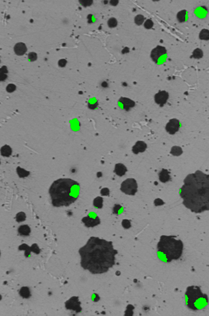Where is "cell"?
Returning <instances> with one entry per match:
<instances>
[{"label":"cell","mask_w":209,"mask_h":316,"mask_svg":"<svg viewBox=\"0 0 209 316\" xmlns=\"http://www.w3.org/2000/svg\"><path fill=\"white\" fill-rule=\"evenodd\" d=\"M81 266L93 275L105 273L116 263L117 250L112 242L98 237H91L86 244L79 249Z\"/></svg>","instance_id":"obj_1"},{"label":"cell","mask_w":209,"mask_h":316,"mask_svg":"<svg viewBox=\"0 0 209 316\" xmlns=\"http://www.w3.org/2000/svg\"><path fill=\"white\" fill-rule=\"evenodd\" d=\"M179 195L183 204L191 211L201 213L209 210V174L201 170L188 174Z\"/></svg>","instance_id":"obj_2"},{"label":"cell","mask_w":209,"mask_h":316,"mask_svg":"<svg viewBox=\"0 0 209 316\" xmlns=\"http://www.w3.org/2000/svg\"><path fill=\"white\" fill-rule=\"evenodd\" d=\"M49 193L53 206L67 207L77 199L80 193V185L70 178L58 179L51 185Z\"/></svg>","instance_id":"obj_3"},{"label":"cell","mask_w":209,"mask_h":316,"mask_svg":"<svg viewBox=\"0 0 209 316\" xmlns=\"http://www.w3.org/2000/svg\"><path fill=\"white\" fill-rule=\"evenodd\" d=\"M174 236L162 235L157 244L158 257L161 261L170 263L182 257L183 244L181 239H176Z\"/></svg>","instance_id":"obj_4"},{"label":"cell","mask_w":209,"mask_h":316,"mask_svg":"<svg viewBox=\"0 0 209 316\" xmlns=\"http://www.w3.org/2000/svg\"><path fill=\"white\" fill-rule=\"evenodd\" d=\"M185 297L187 306L193 311L203 309L208 304L207 295L202 292L199 286H188L186 289Z\"/></svg>","instance_id":"obj_5"},{"label":"cell","mask_w":209,"mask_h":316,"mask_svg":"<svg viewBox=\"0 0 209 316\" xmlns=\"http://www.w3.org/2000/svg\"><path fill=\"white\" fill-rule=\"evenodd\" d=\"M121 191L129 195H135L137 192L138 185L134 178H128L121 184Z\"/></svg>","instance_id":"obj_6"},{"label":"cell","mask_w":209,"mask_h":316,"mask_svg":"<svg viewBox=\"0 0 209 316\" xmlns=\"http://www.w3.org/2000/svg\"><path fill=\"white\" fill-rule=\"evenodd\" d=\"M167 56V50L165 47L161 46H157L154 48L150 54V57L153 61L157 64L162 63L166 60V57Z\"/></svg>","instance_id":"obj_7"},{"label":"cell","mask_w":209,"mask_h":316,"mask_svg":"<svg viewBox=\"0 0 209 316\" xmlns=\"http://www.w3.org/2000/svg\"><path fill=\"white\" fill-rule=\"evenodd\" d=\"M82 222L85 224L86 227L91 228L95 227L97 226V225L100 224V219L95 213H91L88 214V216L82 218Z\"/></svg>","instance_id":"obj_8"},{"label":"cell","mask_w":209,"mask_h":316,"mask_svg":"<svg viewBox=\"0 0 209 316\" xmlns=\"http://www.w3.org/2000/svg\"><path fill=\"white\" fill-rule=\"evenodd\" d=\"M67 310L75 311L77 313H79L82 311L81 307V302L79 301L78 296H73L69 300H68L65 304Z\"/></svg>","instance_id":"obj_9"},{"label":"cell","mask_w":209,"mask_h":316,"mask_svg":"<svg viewBox=\"0 0 209 316\" xmlns=\"http://www.w3.org/2000/svg\"><path fill=\"white\" fill-rule=\"evenodd\" d=\"M180 127H181V123L178 119H171L166 125V130L168 133L174 135L178 132Z\"/></svg>","instance_id":"obj_10"},{"label":"cell","mask_w":209,"mask_h":316,"mask_svg":"<svg viewBox=\"0 0 209 316\" xmlns=\"http://www.w3.org/2000/svg\"><path fill=\"white\" fill-rule=\"evenodd\" d=\"M169 99V94L165 90H162L156 93L154 95V101L157 104L160 106H163L167 103Z\"/></svg>","instance_id":"obj_11"},{"label":"cell","mask_w":209,"mask_h":316,"mask_svg":"<svg viewBox=\"0 0 209 316\" xmlns=\"http://www.w3.org/2000/svg\"><path fill=\"white\" fill-rule=\"evenodd\" d=\"M19 250H25L24 256L26 257H28L31 256V252H33L37 254H39L40 252V249H39L38 246L37 244H32V246L31 247H29L28 245L23 244L19 247Z\"/></svg>","instance_id":"obj_12"},{"label":"cell","mask_w":209,"mask_h":316,"mask_svg":"<svg viewBox=\"0 0 209 316\" xmlns=\"http://www.w3.org/2000/svg\"><path fill=\"white\" fill-rule=\"evenodd\" d=\"M118 103L119 105H120V106L126 111H129L131 108L135 107V103L134 101L125 97L120 98Z\"/></svg>","instance_id":"obj_13"},{"label":"cell","mask_w":209,"mask_h":316,"mask_svg":"<svg viewBox=\"0 0 209 316\" xmlns=\"http://www.w3.org/2000/svg\"><path fill=\"white\" fill-rule=\"evenodd\" d=\"M147 148V145L146 143L142 141H139L135 143L132 148V151L134 154H139L140 152H145Z\"/></svg>","instance_id":"obj_14"},{"label":"cell","mask_w":209,"mask_h":316,"mask_svg":"<svg viewBox=\"0 0 209 316\" xmlns=\"http://www.w3.org/2000/svg\"><path fill=\"white\" fill-rule=\"evenodd\" d=\"M27 48L24 43L18 42L14 46V52L17 56H23L27 52Z\"/></svg>","instance_id":"obj_15"},{"label":"cell","mask_w":209,"mask_h":316,"mask_svg":"<svg viewBox=\"0 0 209 316\" xmlns=\"http://www.w3.org/2000/svg\"><path fill=\"white\" fill-rule=\"evenodd\" d=\"M127 169L126 168V166L121 164V163H118L115 165V168H114V172L116 173L117 176H124L125 173L127 172Z\"/></svg>","instance_id":"obj_16"},{"label":"cell","mask_w":209,"mask_h":316,"mask_svg":"<svg viewBox=\"0 0 209 316\" xmlns=\"http://www.w3.org/2000/svg\"><path fill=\"white\" fill-rule=\"evenodd\" d=\"M160 181L162 183H166L171 180V176L170 172L166 169H162L159 173Z\"/></svg>","instance_id":"obj_17"},{"label":"cell","mask_w":209,"mask_h":316,"mask_svg":"<svg viewBox=\"0 0 209 316\" xmlns=\"http://www.w3.org/2000/svg\"><path fill=\"white\" fill-rule=\"evenodd\" d=\"M31 232V228L27 224L21 225V226H20L19 227V228H18V232H19V234L21 236H29Z\"/></svg>","instance_id":"obj_18"},{"label":"cell","mask_w":209,"mask_h":316,"mask_svg":"<svg viewBox=\"0 0 209 316\" xmlns=\"http://www.w3.org/2000/svg\"><path fill=\"white\" fill-rule=\"evenodd\" d=\"M19 295L23 298H29L31 296V293L29 288L27 287V286H23V287L21 288L19 290Z\"/></svg>","instance_id":"obj_19"},{"label":"cell","mask_w":209,"mask_h":316,"mask_svg":"<svg viewBox=\"0 0 209 316\" xmlns=\"http://www.w3.org/2000/svg\"><path fill=\"white\" fill-rule=\"evenodd\" d=\"M1 154L3 157H9L12 154V148L9 145H5L1 148Z\"/></svg>","instance_id":"obj_20"},{"label":"cell","mask_w":209,"mask_h":316,"mask_svg":"<svg viewBox=\"0 0 209 316\" xmlns=\"http://www.w3.org/2000/svg\"><path fill=\"white\" fill-rule=\"evenodd\" d=\"M177 19L179 23H184L187 19V11L186 10H182L177 14Z\"/></svg>","instance_id":"obj_21"},{"label":"cell","mask_w":209,"mask_h":316,"mask_svg":"<svg viewBox=\"0 0 209 316\" xmlns=\"http://www.w3.org/2000/svg\"><path fill=\"white\" fill-rule=\"evenodd\" d=\"M93 205L95 208L102 209L103 207V198L102 197H97L93 201Z\"/></svg>","instance_id":"obj_22"},{"label":"cell","mask_w":209,"mask_h":316,"mask_svg":"<svg viewBox=\"0 0 209 316\" xmlns=\"http://www.w3.org/2000/svg\"><path fill=\"white\" fill-rule=\"evenodd\" d=\"M8 73V67L5 66V65L4 66H2L1 67V70H0V79H1V81H5V80L8 78V75H7Z\"/></svg>","instance_id":"obj_23"},{"label":"cell","mask_w":209,"mask_h":316,"mask_svg":"<svg viewBox=\"0 0 209 316\" xmlns=\"http://www.w3.org/2000/svg\"><path fill=\"white\" fill-rule=\"evenodd\" d=\"M199 38L202 41H209V31L208 29H203L200 32Z\"/></svg>","instance_id":"obj_24"},{"label":"cell","mask_w":209,"mask_h":316,"mask_svg":"<svg viewBox=\"0 0 209 316\" xmlns=\"http://www.w3.org/2000/svg\"><path fill=\"white\" fill-rule=\"evenodd\" d=\"M17 172L20 178L27 177L29 176L30 174V172L27 171V170H25L23 168H21L19 166H18L17 168Z\"/></svg>","instance_id":"obj_25"},{"label":"cell","mask_w":209,"mask_h":316,"mask_svg":"<svg viewBox=\"0 0 209 316\" xmlns=\"http://www.w3.org/2000/svg\"><path fill=\"white\" fill-rule=\"evenodd\" d=\"M170 153L174 156H179L183 153L182 148L178 146H174L171 148Z\"/></svg>","instance_id":"obj_26"},{"label":"cell","mask_w":209,"mask_h":316,"mask_svg":"<svg viewBox=\"0 0 209 316\" xmlns=\"http://www.w3.org/2000/svg\"><path fill=\"white\" fill-rule=\"evenodd\" d=\"M193 57L195 59H201L203 57V52L200 48H197L193 52Z\"/></svg>","instance_id":"obj_27"},{"label":"cell","mask_w":209,"mask_h":316,"mask_svg":"<svg viewBox=\"0 0 209 316\" xmlns=\"http://www.w3.org/2000/svg\"><path fill=\"white\" fill-rule=\"evenodd\" d=\"M15 219L17 223L23 222V221L26 220V214L24 212H19V213L17 214Z\"/></svg>","instance_id":"obj_28"},{"label":"cell","mask_w":209,"mask_h":316,"mask_svg":"<svg viewBox=\"0 0 209 316\" xmlns=\"http://www.w3.org/2000/svg\"><path fill=\"white\" fill-rule=\"evenodd\" d=\"M144 21H145V17L142 15H138L135 17V23L138 26L141 25L144 23Z\"/></svg>","instance_id":"obj_29"},{"label":"cell","mask_w":209,"mask_h":316,"mask_svg":"<svg viewBox=\"0 0 209 316\" xmlns=\"http://www.w3.org/2000/svg\"><path fill=\"white\" fill-rule=\"evenodd\" d=\"M108 25L110 28H115L117 25V21L114 17H111L108 21Z\"/></svg>","instance_id":"obj_30"},{"label":"cell","mask_w":209,"mask_h":316,"mask_svg":"<svg viewBox=\"0 0 209 316\" xmlns=\"http://www.w3.org/2000/svg\"><path fill=\"white\" fill-rule=\"evenodd\" d=\"M123 211V207L120 205H115L113 208V213L116 215H119Z\"/></svg>","instance_id":"obj_31"},{"label":"cell","mask_w":209,"mask_h":316,"mask_svg":"<svg viewBox=\"0 0 209 316\" xmlns=\"http://www.w3.org/2000/svg\"><path fill=\"white\" fill-rule=\"evenodd\" d=\"M28 60H29L30 61H34L37 60L38 58V56L37 53L35 52H31L28 54Z\"/></svg>","instance_id":"obj_32"},{"label":"cell","mask_w":209,"mask_h":316,"mask_svg":"<svg viewBox=\"0 0 209 316\" xmlns=\"http://www.w3.org/2000/svg\"><path fill=\"white\" fill-rule=\"evenodd\" d=\"M153 25H154V23H153V21L151 19H147L145 22V23H144V27H145V28L146 29L151 28L153 27Z\"/></svg>","instance_id":"obj_33"},{"label":"cell","mask_w":209,"mask_h":316,"mask_svg":"<svg viewBox=\"0 0 209 316\" xmlns=\"http://www.w3.org/2000/svg\"><path fill=\"white\" fill-rule=\"evenodd\" d=\"M122 226H123V227L124 228H125V229H128V228H129L131 226L130 220H129L127 219L123 220H122Z\"/></svg>","instance_id":"obj_34"},{"label":"cell","mask_w":209,"mask_h":316,"mask_svg":"<svg viewBox=\"0 0 209 316\" xmlns=\"http://www.w3.org/2000/svg\"><path fill=\"white\" fill-rule=\"evenodd\" d=\"M17 87L14 84H9L6 87V90L8 93H13L16 90Z\"/></svg>","instance_id":"obj_35"},{"label":"cell","mask_w":209,"mask_h":316,"mask_svg":"<svg viewBox=\"0 0 209 316\" xmlns=\"http://www.w3.org/2000/svg\"><path fill=\"white\" fill-rule=\"evenodd\" d=\"M79 3H80L81 4L83 5L84 7H87V6L91 5L93 2L92 1V0H82V1L80 0V1H79Z\"/></svg>","instance_id":"obj_36"},{"label":"cell","mask_w":209,"mask_h":316,"mask_svg":"<svg viewBox=\"0 0 209 316\" xmlns=\"http://www.w3.org/2000/svg\"><path fill=\"white\" fill-rule=\"evenodd\" d=\"M100 194L102 195H104V196H109L110 195V190L107 187H105V188H103L102 190H101L100 191Z\"/></svg>","instance_id":"obj_37"},{"label":"cell","mask_w":209,"mask_h":316,"mask_svg":"<svg viewBox=\"0 0 209 316\" xmlns=\"http://www.w3.org/2000/svg\"><path fill=\"white\" fill-rule=\"evenodd\" d=\"M67 64V61L66 59H62L59 60L58 61V65L60 67H64Z\"/></svg>","instance_id":"obj_38"},{"label":"cell","mask_w":209,"mask_h":316,"mask_svg":"<svg viewBox=\"0 0 209 316\" xmlns=\"http://www.w3.org/2000/svg\"><path fill=\"white\" fill-rule=\"evenodd\" d=\"M97 106H98V102H96L95 103H93L92 104L88 103V108L91 109H95L97 107Z\"/></svg>","instance_id":"obj_39"},{"label":"cell","mask_w":209,"mask_h":316,"mask_svg":"<svg viewBox=\"0 0 209 316\" xmlns=\"http://www.w3.org/2000/svg\"><path fill=\"white\" fill-rule=\"evenodd\" d=\"M117 3H118V1H111L110 2V4L114 6H116Z\"/></svg>","instance_id":"obj_40"}]
</instances>
